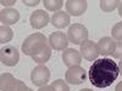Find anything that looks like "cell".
<instances>
[{
    "instance_id": "16",
    "label": "cell",
    "mask_w": 122,
    "mask_h": 91,
    "mask_svg": "<svg viewBox=\"0 0 122 91\" xmlns=\"http://www.w3.org/2000/svg\"><path fill=\"white\" fill-rule=\"evenodd\" d=\"M50 56H51V47L46 46L42 52H39V54L32 56V58H33L34 62H37L39 64H44L45 62H48V61H49Z\"/></svg>"
},
{
    "instance_id": "14",
    "label": "cell",
    "mask_w": 122,
    "mask_h": 91,
    "mask_svg": "<svg viewBox=\"0 0 122 91\" xmlns=\"http://www.w3.org/2000/svg\"><path fill=\"white\" fill-rule=\"evenodd\" d=\"M98 50H99V54L103 55V56H107L111 55L115 50L116 46V41L112 38H103L98 41Z\"/></svg>"
},
{
    "instance_id": "2",
    "label": "cell",
    "mask_w": 122,
    "mask_h": 91,
    "mask_svg": "<svg viewBox=\"0 0 122 91\" xmlns=\"http://www.w3.org/2000/svg\"><path fill=\"white\" fill-rule=\"evenodd\" d=\"M46 46L49 45H48V40L44 36V34L34 33L25 39V41L22 44V51L25 55L32 57L39 52H42Z\"/></svg>"
},
{
    "instance_id": "25",
    "label": "cell",
    "mask_w": 122,
    "mask_h": 91,
    "mask_svg": "<svg viewBox=\"0 0 122 91\" xmlns=\"http://www.w3.org/2000/svg\"><path fill=\"white\" fill-rule=\"evenodd\" d=\"M15 3H16L15 0H11V1H5V0H1V3H0V4H1L3 6H12Z\"/></svg>"
},
{
    "instance_id": "11",
    "label": "cell",
    "mask_w": 122,
    "mask_h": 91,
    "mask_svg": "<svg viewBox=\"0 0 122 91\" xmlns=\"http://www.w3.org/2000/svg\"><path fill=\"white\" fill-rule=\"evenodd\" d=\"M87 10L86 0H67L66 1V11L71 16H81Z\"/></svg>"
},
{
    "instance_id": "29",
    "label": "cell",
    "mask_w": 122,
    "mask_h": 91,
    "mask_svg": "<svg viewBox=\"0 0 122 91\" xmlns=\"http://www.w3.org/2000/svg\"><path fill=\"white\" fill-rule=\"evenodd\" d=\"M79 91H93V90H90V89H82V90H79Z\"/></svg>"
},
{
    "instance_id": "21",
    "label": "cell",
    "mask_w": 122,
    "mask_h": 91,
    "mask_svg": "<svg viewBox=\"0 0 122 91\" xmlns=\"http://www.w3.org/2000/svg\"><path fill=\"white\" fill-rule=\"evenodd\" d=\"M51 86H53L56 91H70L67 83L64 82L62 79H57V80H55V82H53V83H51Z\"/></svg>"
},
{
    "instance_id": "20",
    "label": "cell",
    "mask_w": 122,
    "mask_h": 91,
    "mask_svg": "<svg viewBox=\"0 0 122 91\" xmlns=\"http://www.w3.org/2000/svg\"><path fill=\"white\" fill-rule=\"evenodd\" d=\"M111 35H112V39H115L116 41H122V22H118L112 27Z\"/></svg>"
},
{
    "instance_id": "8",
    "label": "cell",
    "mask_w": 122,
    "mask_h": 91,
    "mask_svg": "<svg viewBox=\"0 0 122 91\" xmlns=\"http://www.w3.org/2000/svg\"><path fill=\"white\" fill-rule=\"evenodd\" d=\"M68 39H67V35L62 32H54L50 34L49 39H48V44L49 46L56 50V51H65L68 46Z\"/></svg>"
},
{
    "instance_id": "6",
    "label": "cell",
    "mask_w": 122,
    "mask_h": 91,
    "mask_svg": "<svg viewBox=\"0 0 122 91\" xmlns=\"http://www.w3.org/2000/svg\"><path fill=\"white\" fill-rule=\"evenodd\" d=\"M87 79V73L84 68L81 66H75L67 69V72L65 74V82H67L71 85H79L86 82Z\"/></svg>"
},
{
    "instance_id": "27",
    "label": "cell",
    "mask_w": 122,
    "mask_h": 91,
    "mask_svg": "<svg viewBox=\"0 0 122 91\" xmlns=\"http://www.w3.org/2000/svg\"><path fill=\"white\" fill-rule=\"evenodd\" d=\"M118 69H120V74L122 75V58H121L120 62H118Z\"/></svg>"
},
{
    "instance_id": "13",
    "label": "cell",
    "mask_w": 122,
    "mask_h": 91,
    "mask_svg": "<svg viewBox=\"0 0 122 91\" xmlns=\"http://www.w3.org/2000/svg\"><path fill=\"white\" fill-rule=\"evenodd\" d=\"M18 19H20V14L15 9L7 7V9H4L3 11L0 12V21H1V23L4 26L15 24Z\"/></svg>"
},
{
    "instance_id": "3",
    "label": "cell",
    "mask_w": 122,
    "mask_h": 91,
    "mask_svg": "<svg viewBox=\"0 0 122 91\" xmlns=\"http://www.w3.org/2000/svg\"><path fill=\"white\" fill-rule=\"evenodd\" d=\"M27 86L23 82L16 79L10 73H3L0 77V90L1 91H27Z\"/></svg>"
},
{
    "instance_id": "28",
    "label": "cell",
    "mask_w": 122,
    "mask_h": 91,
    "mask_svg": "<svg viewBox=\"0 0 122 91\" xmlns=\"http://www.w3.org/2000/svg\"><path fill=\"white\" fill-rule=\"evenodd\" d=\"M118 15L122 17V1H121V4H120V6H118Z\"/></svg>"
},
{
    "instance_id": "22",
    "label": "cell",
    "mask_w": 122,
    "mask_h": 91,
    "mask_svg": "<svg viewBox=\"0 0 122 91\" xmlns=\"http://www.w3.org/2000/svg\"><path fill=\"white\" fill-rule=\"evenodd\" d=\"M114 58H122V41H116V46H115V50L114 52L111 54Z\"/></svg>"
},
{
    "instance_id": "5",
    "label": "cell",
    "mask_w": 122,
    "mask_h": 91,
    "mask_svg": "<svg viewBox=\"0 0 122 91\" xmlns=\"http://www.w3.org/2000/svg\"><path fill=\"white\" fill-rule=\"evenodd\" d=\"M0 59L1 63L9 67H14L17 64L18 59H20V52L18 50L11 45H5L0 50Z\"/></svg>"
},
{
    "instance_id": "17",
    "label": "cell",
    "mask_w": 122,
    "mask_h": 91,
    "mask_svg": "<svg viewBox=\"0 0 122 91\" xmlns=\"http://www.w3.org/2000/svg\"><path fill=\"white\" fill-rule=\"evenodd\" d=\"M99 4H100V9L103 10V11L111 12V11H114L116 7L120 6L121 1L120 0H101Z\"/></svg>"
},
{
    "instance_id": "18",
    "label": "cell",
    "mask_w": 122,
    "mask_h": 91,
    "mask_svg": "<svg viewBox=\"0 0 122 91\" xmlns=\"http://www.w3.org/2000/svg\"><path fill=\"white\" fill-rule=\"evenodd\" d=\"M14 36V32H12V29L10 28L9 26H1L0 27V43H9L10 40L12 39Z\"/></svg>"
},
{
    "instance_id": "7",
    "label": "cell",
    "mask_w": 122,
    "mask_h": 91,
    "mask_svg": "<svg viewBox=\"0 0 122 91\" xmlns=\"http://www.w3.org/2000/svg\"><path fill=\"white\" fill-rule=\"evenodd\" d=\"M49 79H50V70L44 64L37 66L32 70V73H30V80H32V83L39 87L43 85H46Z\"/></svg>"
},
{
    "instance_id": "15",
    "label": "cell",
    "mask_w": 122,
    "mask_h": 91,
    "mask_svg": "<svg viewBox=\"0 0 122 91\" xmlns=\"http://www.w3.org/2000/svg\"><path fill=\"white\" fill-rule=\"evenodd\" d=\"M50 22H51V24L54 27L62 29V28L67 27L70 23V15L64 11H57V12L53 14L51 18H50Z\"/></svg>"
},
{
    "instance_id": "23",
    "label": "cell",
    "mask_w": 122,
    "mask_h": 91,
    "mask_svg": "<svg viewBox=\"0 0 122 91\" xmlns=\"http://www.w3.org/2000/svg\"><path fill=\"white\" fill-rule=\"evenodd\" d=\"M38 91H56L51 85H43V86H40Z\"/></svg>"
},
{
    "instance_id": "24",
    "label": "cell",
    "mask_w": 122,
    "mask_h": 91,
    "mask_svg": "<svg viewBox=\"0 0 122 91\" xmlns=\"http://www.w3.org/2000/svg\"><path fill=\"white\" fill-rule=\"evenodd\" d=\"M22 3H23L25 5H27V6H36V5H38L40 1H39V0H34V1H27V0H22Z\"/></svg>"
},
{
    "instance_id": "30",
    "label": "cell",
    "mask_w": 122,
    "mask_h": 91,
    "mask_svg": "<svg viewBox=\"0 0 122 91\" xmlns=\"http://www.w3.org/2000/svg\"><path fill=\"white\" fill-rule=\"evenodd\" d=\"M27 91H33V90H32V89H29V87H28V89H27Z\"/></svg>"
},
{
    "instance_id": "26",
    "label": "cell",
    "mask_w": 122,
    "mask_h": 91,
    "mask_svg": "<svg viewBox=\"0 0 122 91\" xmlns=\"http://www.w3.org/2000/svg\"><path fill=\"white\" fill-rule=\"evenodd\" d=\"M115 91H122V82H120V83L116 85V87H115Z\"/></svg>"
},
{
    "instance_id": "1",
    "label": "cell",
    "mask_w": 122,
    "mask_h": 91,
    "mask_svg": "<svg viewBox=\"0 0 122 91\" xmlns=\"http://www.w3.org/2000/svg\"><path fill=\"white\" fill-rule=\"evenodd\" d=\"M89 80L95 87L104 89L112 85V83L120 75L118 64L112 58L97 59L89 68Z\"/></svg>"
},
{
    "instance_id": "19",
    "label": "cell",
    "mask_w": 122,
    "mask_h": 91,
    "mask_svg": "<svg viewBox=\"0 0 122 91\" xmlns=\"http://www.w3.org/2000/svg\"><path fill=\"white\" fill-rule=\"evenodd\" d=\"M45 9L48 11H59V10L64 5V1L62 0H44L43 1Z\"/></svg>"
},
{
    "instance_id": "10",
    "label": "cell",
    "mask_w": 122,
    "mask_h": 91,
    "mask_svg": "<svg viewBox=\"0 0 122 91\" xmlns=\"http://www.w3.org/2000/svg\"><path fill=\"white\" fill-rule=\"evenodd\" d=\"M49 21H50L49 14L44 10H37L29 17V23L34 29H40L45 27L49 23Z\"/></svg>"
},
{
    "instance_id": "9",
    "label": "cell",
    "mask_w": 122,
    "mask_h": 91,
    "mask_svg": "<svg viewBox=\"0 0 122 91\" xmlns=\"http://www.w3.org/2000/svg\"><path fill=\"white\" fill-rule=\"evenodd\" d=\"M79 52H81V56L87 61H97L100 55L98 50V45L94 41H92V40H86L83 44H81Z\"/></svg>"
},
{
    "instance_id": "4",
    "label": "cell",
    "mask_w": 122,
    "mask_h": 91,
    "mask_svg": "<svg viewBox=\"0 0 122 91\" xmlns=\"http://www.w3.org/2000/svg\"><path fill=\"white\" fill-rule=\"evenodd\" d=\"M67 39L70 43L81 45L86 40H88V30L83 24L73 23L72 26H70V28L67 30Z\"/></svg>"
},
{
    "instance_id": "12",
    "label": "cell",
    "mask_w": 122,
    "mask_h": 91,
    "mask_svg": "<svg viewBox=\"0 0 122 91\" xmlns=\"http://www.w3.org/2000/svg\"><path fill=\"white\" fill-rule=\"evenodd\" d=\"M62 61H64L65 66L71 68V67L81 64V62H82V56H81V52H78L75 49H66L62 52Z\"/></svg>"
}]
</instances>
